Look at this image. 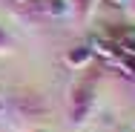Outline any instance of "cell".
Wrapping results in <instances>:
<instances>
[{"label":"cell","instance_id":"6da1fadb","mask_svg":"<svg viewBox=\"0 0 135 132\" xmlns=\"http://www.w3.org/2000/svg\"><path fill=\"white\" fill-rule=\"evenodd\" d=\"M95 83H98V75H92V78L83 75L69 89V115H72V124L75 126H81L83 121H86L89 109L95 104Z\"/></svg>","mask_w":135,"mask_h":132},{"label":"cell","instance_id":"7a4b0ae2","mask_svg":"<svg viewBox=\"0 0 135 132\" xmlns=\"http://www.w3.org/2000/svg\"><path fill=\"white\" fill-rule=\"evenodd\" d=\"M89 60H92V46H86V43H78L66 52V66H72V69H86Z\"/></svg>","mask_w":135,"mask_h":132},{"label":"cell","instance_id":"3957f363","mask_svg":"<svg viewBox=\"0 0 135 132\" xmlns=\"http://www.w3.org/2000/svg\"><path fill=\"white\" fill-rule=\"evenodd\" d=\"M66 3H69V12H72V17L78 23H83L95 9V0H66Z\"/></svg>","mask_w":135,"mask_h":132},{"label":"cell","instance_id":"277c9868","mask_svg":"<svg viewBox=\"0 0 135 132\" xmlns=\"http://www.w3.org/2000/svg\"><path fill=\"white\" fill-rule=\"evenodd\" d=\"M43 12L52 14V17H60V14L69 12V3H66V0H46V3H43Z\"/></svg>","mask_w":135,"mask_h":132},{"label":"cell","instance_id":"5b68a950","mask_svg":"<svg viewBox=\"0 0 135 132\" xmlns=\"http://www.w3.org/2000/svg\"><path fill=\"white\" fill-rule=\"evenodd\" d=\"M15 52V40L9 37V32L0 26V55H12Z\"/></svg>","mask_w":135,"mask_h":132},{"label":"cell","instance_id":"8992f818","mask_svg":"<svg viewBox=\"0 0 135 132\" xmlns=\"http://www.w3.org/2000/svg\"><path fill=\"white\" fill-rule=\"evenodd\" d=\"M107 6H127V0H104Z\"/></svg>","mask_w":135,"mask_h":132},{"label":"cell","instance_id":"52a82bcc","mask_svg":"<svg viewBox=\"0 0 135 132\" xmlns=\"http://www.w3.org/2000/svg\"><path fill=\"white\" fill-rule=\"evenodd\" d=\"M127 9H129V12L135 14V0H127Z\"/></svg>","mask_w":135,"mask_h":132},{"label":"cell","instance_id":"ba28073f","mask_svg":"<svg viewBox=\"0 0 135 132\" xmlns=\"http://www.w3.org/2000/svg\"><path fill=\"white\" fill-rule=\"evenodd\" d=\"M15 3H23V0H15Z\"/></svg>","mask_w":135,"mask_h":132},{"label":"cell","instance_id":"9c48e42d","mask_svg":"<svg viewBox=\"0 0 135 132\" xmlns=\"http://www.w3.org/2000/svg\"><path fill=\"white\" fill-rule=\"evenodd\" d=\"M35 132H40V129H35Z\"/></svg>","mask_w":135,"mask_h":132}]
</instances>
